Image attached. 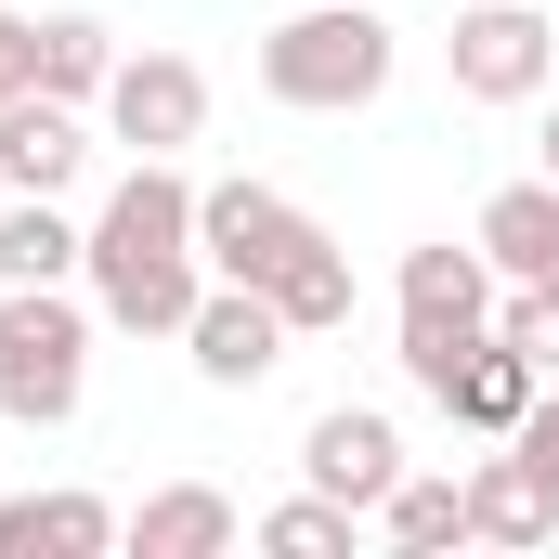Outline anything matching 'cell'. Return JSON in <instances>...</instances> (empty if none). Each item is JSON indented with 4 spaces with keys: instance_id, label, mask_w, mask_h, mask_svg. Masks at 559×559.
Listing matches in <instances>:
<instances>
[{
    "instance_id": "6da1fadb",
    "label": "cell",
    "mask_w": 559,
    "mask_h": 559,
    "mask_svg": "<svg viewBox=\"0 0 559 559\" xmlns=\"http://www.w3.org/2000/svg\"><path fill=\"white\" fill-rule=\"evenodd\" d=\"M79 274H92V312H105L118 338H182V325H195L209 261H195V182H182L169 156H131V169H118V195H105Z\"/></svg>"
},
{
    "instance_id": "7a4b0ae2",
    "label": "cell",
    "mask_w": 559,
    "mask_h": 559,
    "mask_svg": "<svg viewBox=\"0 0 559 559\" xmlns=\"http://www.w3.org/2000/svg\"><path fill=\"white\" fill-rule=\"evenodd\" d=\"M261 92H274L286 118H352V105H378V92H391V26H378V0H312V13H286L274 39H261Z\"/></svg>"
},
{
    "instance_id": "3957f363",
    "label": "cell",
    "mask_w": 559,
    "mask_h": 559,
    "mask_svg": "<svg viewBox=\"0 0 559 559\" xmlns=\"http://www.w3.org/2000/svg\"><path fill=\"white\" fill-rule=\"evenodd\" d=\"M79 391H92V312L66 286H0V417L66 429Z\"/></svg>"
},
{
    "instance_id": "277c9868",
    "label": "cell",
    "mask_w": 559,
    "mask_h": 559,
    "mask_svg": "<svg viewBox=\"0 0 559 559\" xmlns=\"http://www.w3.org/2000/svg\"><path fill=\"white\" fill-rule=\"evenodd\" d=\"M312 235H325V222H312L299 195H274V182H195V261L222 286H274Z\"/></svg>"
},
{
    "instance_id": "5b68a950",
    "label": "cell",
    "mask_w": 559,
    "mask_h": 559,
    "mask_svg": "<svg viewBox=\"0 0 559 559\" xmlns=\"http://www.w3.org/2000/svg\"><path fill=\"white\" fill-rule=\"evenodd\" d=\"M442 66H455V92L468 105H534L559 66V26L534 0H455V39H442Z\"/></svg>"
},
{
    "instance_id": "8992f818",
    "label": "cell",
    "mask_w": 559,
    "mask_h": 559,
    "mask_svg": "<svg viewBox=\"0 0 559 559\" xmlns=\"http://www.w3.org/2000/svg\"><path fill=\"white\" fill-rule=\"evenodd\" d=\"M299 481L338 495V508H365V534H378V508H391V481H404V429L378 417V404H325V417L299 429Z\"/></svg>"
},
{
    "instance_id": "52a82bcc",
    "label": "cell",
    "mask_w": 559,
    "mask_h": 559,
    "mask_svg": "<svg viewBox=\"0 0 559 559\" xmlns=\"http://www.w3.org/2000/svg\"><path fill=\"white\" fill-rule=\"evenodd\" d=\"M105 131L131 143V156L195 143V131H209V66H195V52H118V79H105Z\"/></svg>"
},
{
    "instance_id": "ba28073f",
    "label": "cell",
    "mask_w": 559,
    "mask_h": 559,
    "mask_svg": "<svg viewBox=\"0 0 559 559\" xmlns=\"http://www.w3.org/2000/svg\"><path fill=\"white\" fill-rule=\"evenodd\" d=\"M182 352H195V378H209V391H261V378L286 365V312H274V286H222V274H209L195 325H182Z\"/></svg>"
},
{
    "instance_id": "9c48e42d",
    "label": "cell",
    "mask_w": 559,
    "mask_h": 559,
    "mask_svg": "<svg viewBox=\"0 0 559 559\" xmlns=\"http://www.w3.org/2000/svg\"><path fill=\"white\" fill-rule=\"evenodd\" d=\"M92 169V131L66 92H0V195H66Z\"/></svg>"
},
{
    "instance_id": "30bf717a",
    "label": "cell",
    "mask_w": 559,
    "mask_h": 559,
    "mask_svg": "<svg viewBox=\"0 0 559 559\" xmlns=\"http://www.w3.org/2000/svg\"><path fill=\"white\" fill-rule=\"evenodd\" d=\"M468 235H481V261H495L508 286H559V182L547 169H534V182H495Z\"/></svg>"
},
{
    "instance_id": "8fae6325",
    "label": "cell",
    "mask_w": 559,
    "mask_h": 559,
    "mask_svg": "<svg viewBox=\"0 0 559 559\" xmlns=\"http://www.w3.org/2000/svg\"><path fill=\"white\" fill-rule=\"evenodd\" d=\"M559 534V481L508 442V455H481L468 468V547H547Z\"/></svg>"
},
{
    "instance_id": "7c38bea8",
    "label": "cell",
    "mask_w": 559,
    "mask_h": 559,
    "mask_svg": "<svg viewBox=\"0 0 559 559\" xmlns=\"http://www.w3.org/2000/svg\"><path fill=\"white\" fill-rule=\"evenodd\" d=\"M235 534H248V521H235L222 481H169V495H143L131 521H118V547H131V559H222Z\"/></svg>"
},
{
    "instance_id": "4fadbf2b",
    "label": "cell",
    "mask_w": 559,
    "mask_h": 559,
    "mask_svg": "<svg viewBox=\"0 0 559 559\" xmlns=\"http://www.w3.org/2000/svg\"><path fill=\"white\" fill-rule=\"evenodd\" d=\"M118 508L105 495H0V559H105Z\"/></svg>"
},
{
    "instance_id": "5bb4252c",
    "label": "cell",
    "mask_w": 559,
    "mask_h": 559,
    "mask_svg": "<svg viewBox=\"0 0 559 559\" xmlns=\"http://www.w3.org/2000/svg\"><path fill=\"white\" fill-rule=\"evenodd\" d=\"M534 391H547V378H534V365H521V352L481 325V352L442 378V417H455V429H481V442H508V429L534 417Z\"/></svg>"
},
{
    "instance_id": "9a60e30c",
    "label": "cell",
    "mask_w": 559,
    "mask_h": 559,
    "mask_svg": "<svg viewBox=\"0 0 559 559\" xmlns=\"http://www.w3.org/2000/svg\"><path fill=\"white\" fill-rule=\"evenodd\" d=\"M105 79H118V39H105V13H39V26H26V92L105 105Z\"/></svg>"
},
{
    "instance_id": "2e32d148",
    "label": "cell",
    "mask_w": 559,
    "mask_h": 559,
    "mask_svg": "<svg viewBox=\"0 0 559 559\" xmlns=\"http://www.w3.org/2000/svg\"><path fill=\"white\" fill-rule=\"evenodd\" d=\"M79 261H92V235L52 195H0V286H66Z\"/></svg>"
},
{
    "instance_id": "e0dca14e",
    "label": "cell",
    "mask_w": 559,
    "mask_h": 559,
    "mask_svg": "<svg viewBox=\"0 0 559 559\" xmlns=\"http://www.w3.org/2000/svg\"><path fill=\"white\" fill-rule=\"evenodd\" d=\"M404 312H455V325H495V261H481V235H468V248H455V235H442V248H404Z\"/></svg>"
},
{
    "instance_id": "ac0fdd59",
    "label": "cell",
    "mask_w": 559,
    "mask_h": 559,
    "mask_svg": "<svg viewBox=\"0 0 559 559\" xmlns=\"http://www.w3.org/2000/svg\"><path fill=\"white\" fill-rule=\"evenodd\" d=\"M274 312H286V338H338V325H352V248L312 235V248L274 274Z\"/></svg>"
},
{
    "instance_id": "d6986e66",
    "label": "cell",
    "mask_w": 559,
    "mask_h": 559,
    "mask_svg": "<svg viewBox=\"0 0 559 559\" xmlns=\"http://www.w3.org/2000/svg\"><path fill=\"white\" fill-rule=\"evenodd\" d=\"M391 547H468V468H404L391 508H378Z\"/></svg>"
},
{
    "instance_id": "ffe728a7",
    "label": "cell",
    "mask_w": 559,
    "mask_h": 559,
    "mask_svg": "<svg viewBox=\"0 0 559 559\" xmlns=\"http://www.w3.org/2000/svg\"><path fill=\"white\" fill-rule=\"evenodd\" d=\"M352 534H365V508H338V495H286L274 521H248V547L274 559H352Z\"/></svg>"
},
{
    "instance_id": "44dd1931",
    "label": "cell",
    "mask_w": 559,
    "mask_h": 559,
    "mask_svg": "<svg viewBox=\"0 0 559 559\" xmlns=\"http://www.w3.org/2000/svg\"><path fill=\"white\" fill-rule=\"evenodd\" d=\"M495 338H508L534 378H559V286H508V299H495Z\"/></svg>"
},
{
    "instance_id": "7402d4cb",
    "label": "cell",
    "mask_w": 559,
    "mask_h": 559,
    "mask_svg": "<svg viewBox=\"0 0 559 559\" xmlns=\"http://www.w3.org/2000/svg\"><path fill=\"white\" fill-rule=\"evenodd\" d=\"M508 442H521V455H534V468H547V481H559V378H547V391H534V417L508 429Z\"/></svg>"
},
{
    "instance_id": "603a6c76",
    "label": "cell",
    "mask_w": 559,
    "mask_h": 559,
    "mask_svg": "<svg viewBox=\"0 0 559 559\" xmlns=\"http://www.w3.org/2000/svg\"><path fill=\"white\" fill-rule=\"evenodd\" d=\"M0 92H26V13L0 0Z\"/></svg>"
},
{
    "instance_id": "cb8c5ba5",
    "label": "cell",
    "mask_w": 559,
    "mask_h": 559,
    "mask_svg": "<svg viewBox=\"0 0 559 559\" xmlns=\"http://www.w3.org/2000/svg\"><path fill=\"white\" fill-rule=\"evenodd\" d=\"M547 182H559V118H547Z\"/></svg>"
}]
</instances>
